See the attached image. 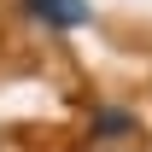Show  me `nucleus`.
<instances>
[{"label":"nucleus","mask_w":152,"mask_h":152,"mask_svg":"<svg viewBox=\"0 0 152 152\" xmlns=\"http://www.w3.org/2000/svg\"><path fill=\"white\" fill-rule=\"evenodd\" d=\"M23 12L47 29H82V23L94 18L88 12V0H23Z\"/></svg>","instance_id":"obj_1"},{"label":"nucleus","mask_w":152,"mask_h":152,"mask_svg":"<svg viewBox=\"0 0 152 152\" xmlns=\"http://www.w3.org/2000/svg\"><path fill=\"white\" fill-rule=\"evenodd\" d=\"M134 129H140V117H134L129 105H99L94 123H88V134H94V140H129Z\"/></svg>","instance_id":"obj_2"}]
</instances>
